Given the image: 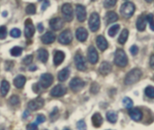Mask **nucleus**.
<instances>
[{"instance_id":"1","label":"nucleus","mask_w":154,"mask_h":130,"mask_svg":"<svg viewBox=\"0 0 154 130\" xmlns=\"http://www.w3.org/2000/svg\"><path fill=\"white\" fill-rule=\"evenodd\" d=\"M142 77V71L139 68L132 69L125 76V84L126 85H131L135 83H137L140 78Z\"/></svg>"},{"instance_id":"2","label":"nucleus","mask_w":154,"mask_h":130,"mask_svg":"<svg viewBox=\"0 0 154 130\" xmlns=\"http://www.w3.org/2000/svg\"><path fill=\"white\" fill-rule=\"evenodd\" d=\"M115 64L120 67H125L128 64L127 56H126L125 52L121 49H117L115 54Z\"/></svg>"},{"instance_id":"3","label":"nucleus","mask_w":154,"mask_h":130,"mask_svg":"<svg viewBox=\"0 0 154 130\" xmlns=\"http://www.w3.org/2000/svg\"><path fill=\"white\" fill-rule=\"evenodd\" d=\"M134 11H135V5L132 2L124 3L121 5V8H120L121 14L126 19L131 18L133 16V14L134 13Z\"/></svg>"},{"instance_id":"4","label":"nucleus","mask_w":154,"mask_h":130,"mask_svg":"<svg viewBox=\"0 0 154 130\" xmlns=\"http://www.w3.org/2000/svg\"><path fill=\"white\" fill-rule=\"evenodd\" d=\"M88 26L91 31L95 32L97 31L100 28V17L98 15V13H91L89 20H88Z\"/></svg>"},{"instance_id":"5","label":"nucleus","mask_w":154,"mask_h":130,"mask_svg":"<svg viewBox=\"0 0 154 130\" xmlns=\"http://www.w3.org/2000/svg\"><path fill=\"white\" fill-rule=\"evenodd\" d=\"M53 83V76L52 75L49 74V73H45V74H42L40 77V82H39V85L42 87V88H48L50 87Z\"/></svg>"},{"instance_id":"6","label":"nucleus","mask_w":154,"mask_h":130,"mask_svg":"<svg viewBox=\"0 0 154 130\" xmlns=\"http://www.w3.org/2000/svg\"><path fill=\"white\" fill-rule=\"evenodd\" d=\"M61 12L63 13V17L65 21L70 22L73 19V8L70 4H64L61 7Z\"/></svg>"},{"instance_id":"7","label":"nucleus","mask_w":154,"mask_h":130,"mask_svg":"<svg viewBox=\"0 0 154 130\" xmlns=\"http://www.w3.org/2000/svg\"><path fill=\"white\" fill-rule=\"evenodd\" d=\"M84 86H85V82H84L82 79L79 78V77L73 78V79L70 81V83H69V87H70V89H71L73 92H75V93H78V92H79L80 90H82Z\"/></svg>"},{"instance_id":"8","label":"nucleus","mask_w":154,"mask_h":130,"mask_svg":"<svg viewBox=\"0 0 154 130\" xmlns=\"http://www.w3.org/2000/svg\"><path fill=\"white\" fill-rule=\"evenodd\" d=\"M44 105V101L42 98L41 97H38L32 101H31L29 103H28V109L32 111H38L40 109H42Z\"/></svg>"},{"instance_id":"9","label":"nucleus","mask_w":154,"mask_h":130,"mask_svg":"<svg viewBox=\"0 0 154 130\" xmlns=\"http://www.w3.org/2000/svg\"><path fill=\"white\" fill-rule=\"evenodd\" d=\"M59 41L60 43L63 45H68L72 41V33L69 30H65L62 31L59 36Z\"/></svg>"},{"instance_id":"10","label":"nucleus","mask_w":154,"mask_h":130,"mask_svg":"<svg viewBox=\"0 0 154 130\" xmlns=\"http://www.w3.org/2000/svg\"><path fill=\"white\" fill-rule=\"evenodd\" d=\"M35 32V27L33 26L32 20L27 19L25 21V27H24V35L27 39H30L33 36Z\"/></svg>"},{"instance_id":"11","label":"nucleus","mask_w":154,"mask_h":130,"mask_svg":"<svg viewBox=\"0 0 154 130\" xmlns=\"http://www.w3.org/2000/svg\"><path fill=\"white\" fill-rule=\"evenodd\" d=\"M74 62H75V65H76V67H77L78 70H79V71H85L87 69L85 58H83L82 55L76 54V56L74 58Z\"/></svg>"},{"instance_id":"12","label":"nucleus","mask_w":154,"mask_h":130,"mask_svg":"<svg viewBox=\"0 0 154 130\" xmlns=\"http://www.w3.org/2000/svg\"><path fill=\"white\" fill-rule=\"evenodd\" d=\"M67 93V89L65 86L61 85V84H58L56 86H54L51 91V95L52 97H61L64 94H66Z\"/></svg>"},{"instance_id":"13","label":"nucleus","mask_w":154,"mask_h":130,"mask_svg":"<svg viewBox=\"0 0 154 130\" xmlns=\"http://www.w3.org/2000/svg\"><path fill=\"white\" fill-rule=\"evenodd\" d=\"M76 15L79 20V22H84L87 18V11L85 6L81 4H77L76 5Z\"/></svg>"},{"instance_id":"14","label":"nucleus","mask_w":154,"mask_h":130,"mask_svg":"<svg viewBox=\"0 0 154 130\" xmlns=\"http://www.w3.org/2000/svg\"><path fill=\"white\" fill-rule=\"evenodd\" d=\"M88 59L91 64H96L98 61V54L95 47L90 46L88 50Z\"/></svg>"},{"instance_id":"15","label":"nucleus","mask_w":154,"mask_h":130,"mask_svg":"<svg viewBox=\"0 0 154 130\" xmlns=\"http://www.w3.org/2000/svg\"><path fill=\"white\" fill-rule=\"evenodd\" d=\"M129 115H130V118L135 122H139L143 120V112L137 108L129 109Z\"/></svg>"},{"instance_id":"16","label":"nucleus","mask_w":154,"mask_h":130,"mask_svg":"<svg viewBox=\"0 0 154 130\" xmlns=\"http://www.w3.org/2000/svg\"><path fill=\"white\" fill-rule=\"evenodd\" d=\"M63 25H64V22H63L62 19L60 17L52 18L50 21V27L54 31H59V30L62 29Z\"/></svg>"},{"instance_id":"17","label":"nucleus","mask_w":154,"mask_h":130,"mask_svg":"<svg viewBox=\"0 0 154 130\" xmlns=\"http://www.w3.org/2000/svg\"><path fill=\"white\" fill-rule=\"evenodd\" d=\"M88 31L85 28L80 27L76 31V37H77L78 40H79L81 42L86 41L87 39H88Z\"/></svg>"},{"instance_id":"18","label":"nucleus","mask_w":154,"mask_h":130,"mask_svg":"<svg viewBox=\"0 0 154 130\" xmlns=\"http://www.w3.org/2000/svg\"><path fill=\"white\" fill-rule=\"evenodd\" d=\"M97 45L98 47V49L101 50V51H104L106 50L107 48H108V43H107V40H106V38L103 36V35H99L97 37Z\"/></svg>"},{"instance_id":"19","label":"nucleus","mask_w":154,"mask_h":130,"mask_svg":"<svg viewBox=\"0 0 154 130\" xmlns=\"http://www.w3.org/2000/svg\"><path fill=\"white\" fill-rule=\"evenodd\" d=\"M55 39H56V36H55V34H54L53 32H51V31L46 32V33L41 38L42 43H44V44H51V43H52V42L55 40Z\"/></svg>"},{"instance_id":"20","label":"nucleus","mask_w":154,"mask_h":130,"mask_svg":"<svg viewBox=\"0 0 154 130\" xmlns=\"http://www.w3.org/2000/svg\"><path fill=\"white\" fill-rule=\"evenodd\" d=\"M146 15H141L138 17L136 22V27L139 31H143L146 28Z\"/></svg>"},{"instance_id":"21","label":"nucleus","mask_w":154,"mask_h":130,"mask_svg":"<svg viewBox=\"0 0 154 130\" xmlns=\"http://www.w3.org/2000/svg\"><path fill=\"white\" fill-rule=\"evenodd\" d=\"M105 20H106V24H109L111 22H115L118 20V15L116 12H113V11H109L106 13V16H105Z\"/></svg>"},{"instance_id":"22","label":"nucleus","mask_w":154,"mask_h":130,"mask_svg":"<svg viewBox=\"0 0 154 130\" xmlns=\"http://www.w3.org/2000/svg\"><path fill=\"white\" fill-rule=\"evenodd\" d=\"M64 58H65V54L62 51H60V50H57L55 52V54H54V57H53V63H54V65L55 66L60 65L63 62Z\"/></svg>"},{"instance_id":"23","label":"nucleus","mask_w":154,"mask_h":130,"mask_svg":"<svg viewBox=\"0 0 154 130\" xmlns=\"http://www.w3.org/2000/svg\"><path fill=\"white\" fill-rule=\"evenodd\" d=\"M111 70H112L111 64L108 63V62H106V61H104V62L101 64L100 67H99V72H100V74L103 75H108V74L111 72Z\"/></svg>"},{"instance_id":"24","label":"nucleus","mask_w":154,"mask_h":130,"mask_svg":"<svg viewBox=\"0 0 154 130\" xmlns=\"http://www.w3.org/2000/svg\"><path fill=\"white\" fill-rule=\"evenodd\" d=\"M26 83V78L23 75H17L14 79V85L18 88V89H22L24 84Z\"/></svg>"},{"instance_id":"25","label":"nucleus","mask_w":154,"mask_h":130,"mask_svg":"<svg viewBox=\"0 0 154 130\" xmlns=\"http://www.w3.org/2000/svg\"><path fill=\"white\" fill-rule=\"evenodd\" d=\"M103 118L99 113H95L92 116V124L95 128H100L103 124Z\"/></svg>"},{"instance_id":"26","label":"nucleus","mask_w":154,"mask_h":130,"mask_svg":"<svg viewBox=\"0 0 154 130\" xmlns=\"http://www.w3.org/2000/svg\"><path fill=\"white\" fill-rule=\"evenodd\" d=\"M69 74H70L69 68H68V67L63 68V69H62L61 71H60V73L58 74V79H59V81H60V82L66 81V80L69 78Z\"/></svg>"},{"instance_id":"27","label":"nucleus","mask_w":154,"mask_h":130,"mask_svg":"<svg viewBox=\"0 0 154 130\" xmlns=\"http://www.w3.org/2000/svg\"><path fill=\"white\" fill-rule=\"evenodd\" d=\"M38 58L41 62L42 63H46L48 61L49 58V53L46 49H41L38 51Z\"/></svg>"},{"instance_id":"28","label":"nucleus","mask_w":154,"mask_h":130,"mask_svg":"<svg viewBox=\"0 0 154 130\" xmlns=\"http://www.w3.org/2000/svg\"><path fill=\"white\" fill-rule=\"evenodd\" d=\"M10 89V84L7 81L3 80L1 82V86H0V93L2 96H5L7 94V93L9 92Z\"/></svg>"},{"instance_id":"29","label":"nucleus","mask_w":154,"mask_h":130,"mask_svg":"<svg viewBox=\"0 0 154 130\" xmlns=\"http://www.w3.org/2000/svg\"><path fill=\"white\" fill-rule=\"evenodd\" d=\"M117 114H116V111H109L107 113H106V119H107V120L110 122V123H112V124H116V121H117Z\"/></svg>"},{"instance_id":"30","label":"nucleus","mask_w":154,"mask_h":130,"mask_svg":"<svg viewBox=\"0 0 154 130\" xmlns=\"http://www.w3.org/2000/svg\"><path fill=\"white\" fill-rule=\"evenodd\" d=\"M128 36H129V31H128V30L127 29H124L123 30V31L121 32V34H120V37L118 38V42L120 43V44H125V42H126V40H127V39H128Z\"/></svg>"},{"instance_id":"31","label":"nucleus","mask_w":154,"mask_h":130,"mask_svg":"<svg viewBox=\"0 0 154 130\" xmlns=\"http://www.w3.org/2000/svg\"><path fill=\"white\" fill-rule=\"evenodd\" d=\"M119 29H120V25H119V24H115V25H113V26L109 29V31H108V35H109L110 37H115V36L116 35V33L118 32Z\"/></svg>"},{"instance_id":"32","label":"nucleus","mask_w":154,"mask_h":130,"mask_svg":"<svg viewBox=\"0 0 154 130\" xmlns=\"http://www.w3.org/2000/svg\"><path fill=\"white\" fill-rule=\"evenodd\" d=\"M22 52H23V49H22V48H20V47H14V48L11 49V50H10L11 55L14 56V57H19V56L22 54Z\"/></svg>"},{"instance_id":"33","label":"nucleus","mask_w":154,"mask_h":130,"mask_svg":"<svg viewBox=\"0 0 154 130\" xmlns=\"http://www.w3.org/2000/svg\"><path fill=\"white\" fill-rule=\"evenodd\" d=\"M123 104H124V106H125L126 109H131V108H133V106H134L133 101H132L130 98H128V97L124 98V100H123Z\"/></svg>"},{"instance_id":"34","label":"nucleus","mask_w":154,"mask_h":130,"mask_svg":"<svg viewBox=\"0 0 154 130\" xmlns=\"http://www.w3.org/2000/svg\"><path fill=\"white\" fill-rule=\"evenodd\" d=\"M25 11L28 14H34L36 13V6L33 4H30L26 6Z\"/></svg>"},{"instance_id":"35","label":"nucleus","mask_w":154,"mask_h":130,"mask_svg":"<svg viewBox=\"0 0 154 130\" xmlns=\"http://www.w3.org/2000/svg\"><path fill=\"white\" fill-rule=\"evenodd\" d=\"M9 103L12 106H16L20 103V99L17 95H13L11 96V98L9 99Z\"/></svg>"},{"instance_id":"36","label":"nucleus","mask_w":154,"mask_h":130,"mask_svg":"<svg viewBox=\"0 0 154 130\" xmlns=\"http://www.w3.org/2000/svg\"><path fill=\"white\" fill-rule=\"evenodd\" d=\"M145 94L151 98V99H154V87L153 86H148L145 88Z\"/></svg>"},{"instance_id":"37","label":"nucleus","mask_w":154,"mask_h":130,"mask_svg":"<svg viewBox=\"0 0 154 130\" xmlns=\"http://www.w3.org/2000/svg\"><path fill=\"white\" fill-rule=\"evenodd\" d=\"M146 20H147V22H149L151 29H152V31H154V15L153 14H152V13H150V14L146 15Z\"/></svg>"},{"instance_id":"38","label":"nucleus","mask_w":154,"mask_h":130,"mask_svg":"<svg viewBox=\"0 0 154 130\" xmlns=\"http://www.w3.org/2000/svg\"><path fill=\"white\" fill-rule=\"evenodd\" d=\"M10 35H11V37L15 38V39H16V38H19V37L21 36V31H20L19 29H17V28H14V29L11 30Z\"/></svg>"},{"instance_id":"39","label":"nucleus","mask_w":154,"mask_h":130,"mask_svg":"<svg viewBox=\"0 0 154 130\" xmlns=\"http://www.w3.org/2000/svg\"><path fill=\"white\" fill-rule=\"evenodd\" d=\"M116 2H117V0H106L104 2V6L106 8H111L116 4Z\"/></svg>"},{"instance_id":"40","label":"nucleus","mask_w":154,"mask_h":130,"mask_svg":"<svg viewBox=\"0 0 154 130\" xmlns=\"http://www.w3.org/2000/svg\"><path fill=\"white\" fill-rule=\"evenodd\" d=\"M7 35V30L5 26H0V40H4L6 38Z\"/></svg>"},{"instance_id":"41","label":"nucleus","mask_w":154,"mask_h":130,"mask_svg":"<svg viewBox=\"0 0 154 130\" xmlns=\"http://www.w3.org/2000/svg\"><path fill=\"white\" fill-rule=\"evenodd\" d=\"M32 59H33V57L32 56V55H28V56H26L23 59V63L24 64V65H30L32 62Z\"/></svg>"},{"instance_id":"42","label":"nucleus","mask_w":154,"mask_h":130,"mask_svg":"<svg viewBox=\"0 0 154 130\" xmlns=\"http://www.w3.org/2000/svg\"><path fill=\"white\" fill-rule=\"evenodd\" d=\"M77 128L79 130H87V125L84 120H79L77 123Z\"/></svg>"},{"instance_id":"43","label":"nucleus","mask_w":154,"mask_h":130,"mask_svg":"<svg viewBox=\"0 0 154 130\" xmlns=\"http://www.w3.org/2000/svg\"><path fill=\"white\" fill-rule=\"evenodd\" d=\"M90 91H91L92 93H97L99 91V85H98L97 83H93L92 85H91Z\"/></svg>"},{"instance_id":"44","label":"nucleus","mask_w":154,"mask_h":130,"mask_svg":"<svg viewBox=\"0 0 154 130\" xmlns=\"http://www.w3.org/2000/svg\"><path fill=\"white\" fill-rule=\"evenodd\" d=\"M46 120V118L43 116V115H42V114H40V115H38L37 116V118H36V124L38 125V124H42V123H43L44 121Z\"/></svg>"},{"instance_id":"45","label":"nucleus","mask_w":154,"mask_h":130,"mask_svg":"<svg viewBox=\"0 0 154 130\" xmlns=\"http://www.w3.org/2000/svg\"><path fill=\"white\" fill-rule=\"evenodd\" d=\"M130 51H131V54H132L133 56H135V55L138 54L139 49H138V47H137L136 45H133V46L131 47V49H130Z\"/></svg>"},{"instance_id":"46","label":"nucleus","mask_w":154,"mask_h":130,"mask_svg":"<svg viewBox=\"0 0 154 130\" xmlns=\"http://www.w3.org/2000/svg\"><path fill=\"white\" fill-rule=\"evenodd\" d=\"M26 130H38V126L36 123H32L27 125L26 127Z\"/></svg>"},{"instance_id":"47","label":"nucleus","mask_w":154,"mask_h":130,"mask_svg":"<svg viewBox=\"0 0 154 130\" xmlns=\"http://www.w3.org/2000/svg\"><path fill=\"white\" fill-rule=\"evenodd\" d=\"M57 117H58V109H57V108H54L53 111H52L51 114V119L52 120H54Z\"/></svg>"},{"instance_id":"48","label":"nucleus","mask_w":154,"mask_h":130,"mask_svg":"<svg viewBox=\"0 0 154 130\" xmlns=\"http://www.w3.org/2000/svg\"><path fill=\"white\" fill-rule=\"evenodd\" d=\"M49 5H50V3H49L47 0H44V2H43V4H42V11H44Z\"/></svg>"},{"instance_id":"49","label":"nucleus","mask_w":154,"mask_h":130,"mask_svg":"<svg viewBox=\"0 0 154 130\" xmlns=\"http://www.w3.org/2000/svg\"><path fill=\"white\" fill-rule=\"evenodd\" d=\"M150 66L151 67L154 69V55H152L151 57V59H150Z\"/></svg>"},{"instance_id":"50","label":"nucleus","mask_w":154,"mask_h":130,"mask_svg":"<svg viewBox=\"0 0 154 130\" xmlns=\"http://www.w3.org/2000/svg\"><path fill=\"white\" fill-rule=\"evenodd\" d=\"M38 31H39L40 32H42V31H43V25H42V23H39V24H38Z\"/></svg>"},{"instance_id":"51","label":"nucleus","mask_w":154,"mask_h":130,"mask_svg":"<svg viewBox=\"0 0 154 130\" xmlns=\"http://www.w3.org/2000/svg\"><path fill=\"white\" fill-rule=\"evenodd\" d=\"M27 115H29V112H28V111H25V112H24V115H23V118H26Z\"/></svg>"},{"instance_id":"52","label":"nucleus","mask_w":154,"mask_h":130,"mask_svg":"<svg viewBox=\"0 0 154 130\" xmlns=\"http://www.w3.org/2000/svg\"><path fill=\"white\" fill-rule=\"evenodd\" d=\"M36 68H37L36 66H32V67H31V68H30V70H32H32H35Z\"/></svg>"},{"instance_id":"53","label":"nucleus","mask_w":154,"mask_h":130,"mask_svg":"<svg viewBox=\"0 0 154 130\" xmlns=\"http://www.w3.org/2000/svg\"><path fill=\"white\" fill-rule=\"evenodd\" d=\"M7 15V12H4L3 13V16H6Z\"/></svg>"},{"instance_id":"54","label":"nucleus","mask_w":154,"mask_h":130,"mask_svg":"<svg viewBox=\"0 0 154 130\" xmlns=\"http://www.w3.org/2000/svg\"><path fill=\"white\" fill-rule=\"evenodd\" d=\"M145 1H146V2H148V3H152L153 0H145Z\"/></svg>"},{"instance_id":"55","label":"nucleus","mask_w":154,"mask_h":130,"mask_svg":"<svg viewBox=\"0 0 154 130\" xmlns=\"http://www.w3.org/2000/svg\"><path fill=\"white\" fill-rule=\"evenodd\" d=\"M63 130H69V129H64Z\"/></svg>"},{"instance_id":"56","label":"nucleus","mask_w":154,"mask_h":130,"mask_svg":"<svg viewBox=\"0 0 154 130\" xmlns=\"http://www.w3.org/2000/svg\"><path fill=\"white\" fill-rule=\"evenodd\" d=\"M91 1H96V0H91Z\"/></svg>"},{"instance_id":"57","label":"nucleus","mask_w":154,"mask_h":130,"mask_svg":"<svg viewBox=\"0 0 154 130\" xmlns=\"http://www.w3.org/2000/svg\"><path fill=\"white\" fill-rule=\"evenodd\" d=\"M153 80H154V76H153Z\"/></svg>"}]
</instances>
